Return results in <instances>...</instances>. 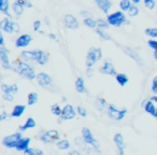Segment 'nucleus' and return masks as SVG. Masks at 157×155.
Listing matches in <instances>:
<instances>
[{
    "instance_id": "30",
    "label": "nucleus",
    "mask_w": 157,
    "mask_h": 155,
    "mask_svg": "<svg viewBox=\"0 0 157 155\" xmlns=\"http://www.w3.org/2000/svg\"><path fill=\"white\" fill-rule=\"evenodd\" d=\"M38 101V94L37 93H30V94L28 95V105L29 106H33L35 105V103H37Z\"/></svg>"
},
{
    "instance_id": "37",
    "label": "nucleus",
    "mask_w": 157,
    "mask_h": 155,
    "mask_svg": "<svg viewBox=\"0 0 157 155\" xmlns=\"http://www.w3.org/2000/svg\"><path fill=\"white\" fill-rule=\"evenodd\" d=\"M96 31H97V33H98V36L101 38V39H103V40H111V37H110V36L108 35L107 33H105V31H103V29L98 28Z\"/></svg>"
},
{
    "instance_id": "4",
    "label": "nucleus",
    "mask_w": 157,
    "mask_h": 155,
    "mask_svg": "<svg viewBox=\"0 0 157 155\" xmlns=\"http://www.w3.org/2000/svg\"><path fill=\"white\" fill-rule=\"evenodd\" d=\"M126 112H127L126 109L118 110V109H116L113 105H110L109 107H108V115H109L111 118L116 120V121L123 120L124 116H125V114H126Z\"/></svg>"
},
{
    "instance_id": "12",
    "label": "nucleus",
    "mask_w": 157,
    "mask_h": 155,
    "mask_svg": "<svg viewBox=\"0 0 157 155\" xmlns=\"http://www.w3.org/2000/svg\"><path fill=\"white\" fill-rule=\"evenodd\" d=\"M35 61L39 65H45L48 61V54L43 51L36 50L35 51Z\"/></svg>"
},
{
    "instance_id": "15",
    "label": "nucleus",
    "mask_w": 157,
    "mask_h": 155,
    "mask_svg": "<svg viewBox=\"0 0 157 155\" xmlns=\"http://www.w3.org/2000/svg\"><path fill=\"white\" fill-rule=\"evenodd\" d=\"M100 72L101 73H105V74H109V76H116V74H117L113 64L109 60L105 61V65L100 68Z\"/></svg>"
},
{
    "instance_id": "10",
    "label": "nucleus",
    "mask_w": 157,
    "mask_h": 155,
    "mask_svg": "<svg viewBox=\"0 0 157 155\" xmlns=\"http://www.w3.org/2000/svg\"><path fill=\"white\" fill-rule=\"evenodd\" d=\"M155 105H156V103L151 99V100L144 101L143 107L146 113L151 114V115L154 116V118H157V106H155Z\"/></svg>"
},
{
    "instance_id": "46",
    "label": "nucleus",
    "mask_w": 157,
    "mask_h": 155,
    "mask_svg": "<svg viewBox=\"0 0 157 155\" xmlns=\"http://www.w3.org/2000/svg\"><path fill=\"white\" fill-rule=\"evenodd\" d=\"M152 91H153V93L157 94V76H155L154 79H153V82H152Z\"/></svg>"
},
{
    "instance_id": "32",
    "label": "nucleus",
    "mask_w": 157,
    "mask_h": 155,
    "mask_svg": "<svg viewBox=\"0 0 157 155\" xmlns=\"http://www.w3.org/2000/svg\"><path fill=\"white\" fill-rule=\"evenodd\" d=\"M84 24L86 25V26L90 27V28H96L97 27V21H94L92 17H87L84 20Z\"/></svg>"
},
{
    "instance_id": "49",
    "label": "nucleus",
    "mask_w": 157,
    "mask_h": 155,
    "mask_svg": "<svg viewBox=\"0 0 157 155\" xmlns=\"http://www.w3.org/2000/svg\"><path fill=\"white\" fill-rule=\"evenodd\" d=\"M7 118V113H6L5 111L1 113V116H0V121H5V118Z\"/></svg>"
},
{
    "instance_id": "40",
    "label": "nucleus",
    "mask_w": 157,
    "mask_h": 155,
    "mask_svg": "<svg viewBox=\"0 0 157 155\" xmlns=\"http://www.w3.org/2000/svg\"><path fill=\"white\" fill-rule=\"evenodd\" d=\"M144 5L146 6V8L150 10H153L155 8V0H144Z\"/></svg>"
},
{
    "instance_id": "1",
    "label": "nucleus",
    "mask_w": 157,
    "mask_h": 155,
    "mask_svg": "<svg viewBox=\"0 0 157 155\" xmlns=\"http://www.w3.org/2000/svg\"><path fill=\"white\" fill-rule=\"evenodd\" d=\"M11 69L27 80H33L37 76L35 73V69L25 61L14 60L11 64Z\"/></svg>"
},
{
    "instance_id": "2",
    "label": "nucleus",
    "mask_w": 157,
    "mask_h": 155,
    "mask_svg": "<svg viewBox=\"0 0 157 155\" xmlns=\"http://www.w3.org/2000/svg\"><path fill=\"white\" fill-rule=\"evenodd\" d=\"M107 21L109 22L110 25H112V26H115V27L122 26V25L125 24V23H127V24H128V22L126 21V17H125V14L123 13V12H121V11L114 12V13L110 14V15L108 16Z\"/></svg>"
},
{
    "instance_id": "53",
    "label": "nucleus",
    "mask_w": 157,
    "mask_h": 155,
    "mask_svg": "<svg viewBox=\"0 0 157 155\" xmlns=\"http://www.w3.org/2000/svg\"><path fill=\"white\" fill-rule=\"evenodd\" d=\"M70 154H78V152H76V151H73V152H71Z\"/></svg>"
},
{
    "instance_id": "35",
    "label": "nucleus",
    "mask_w": 157,
    "mask_h": 155,
    "mask_svg": "<svg viewBox=\"0 0 157 155\" xmlns=\"http://www.w3.org/2000/svg\"><path fill=\"white\" fill-rule=\"evenodd\" d=\"M109 22L108 21H105V20H98L97 21V27L100 29H107L109 27Z\"/></svg>"
},
{
    "instance_id": "45",
    "label": "nucleus",
    "mask_w": 157,
    "mask_h": 155,
    "mask_svg": "<svg viewBox=\"0 0 157 155\" xmlns=\"http://www.w3.org/2000/svg\"><path fill=\"white\" fill-rule=\"evenodd\" d=\"M147 43L151 48H153L154 51H157V41L156 40H150Z\"/></svg>"
},
{
    "instance_id": "36",
    "label": "nucleus",
    "mask_w": 157,
    "mask_h": 155,
    "mask_svg": "<svg viewBox=\"0 0 157 155\" xmlns=\"http://www.w3.org/2000/svg\"><path fill=\"white\" fill-rule=\"evenodd\" d=\"M51 110H52V113L54 114V115H57V116H60L61 115V112H63V109H61V108L59 107L58 105L52 106Z\"/></svg>"
},
{
    "instance_id": "6",
    "label": "nucleus",
    "mask_w": 157,
    "mask_h": 155,
    "mask_svg": "<svg viewBox=\"0 0 157 155\" xmlns=\"http://www.w3.org/2000/svg\"><path fill=\"white\" fill-rule=\"evenodd\" d=\"M22 138V135L21 133H15V134H12L10 136H7L6 138H3L2 140V143L7 148L11 149V148H15L16 143L18 142V140Z\"/></svg>"
},
{
    "instance_id": "38",
    "label": "nucleus",
    "mask_w": 157,
    "mask_h": 155,
    "mask_svg": "<svg viewBox=\"0 0 157 155\" xmlns=\"http://www.w3.org/2000/svg\"><path fill=\"white\" fill-rule=\"evenodd\" d=\"M128 14H129V16L138 15V14H139V9H138L136 6H131V7L129 8V10H128Z\"/></svg>"
},
{
    "instance_id": "13",
    "label": "nucleus",
    "mask_w": 157,
    "mask_h": 155,
    "mask_svg": "<svg viewBox=\"0 0 157 155\" xmlns=\"http://www.w3.org/2000/svg\"><path fill=\"white\" fill-rule=\"evenodd\" d=\"M61 118L63 120H72L75 116V111H74L73 107L71 105H67L63 108V112H61Z\"/></svg>"
},
{
    "instance_id": "16",
    "label": "nucleus",
    "mask_w": 157,
    "mask_h": 155,
    "mask_svg": "<svg viewBox=\"0 0 157 155\" xmlns=\"http://www.w3.org/2000/svg\"><path fill=\"white\" fill-rule=\"evenodd\" d=\"M31 40H33V38H31L30 35H22L16 40L15 46L16 48H25V46H27L30 43Z\"/></svg>"
},
{
    "instance_id": "29",
    "label": "nucleus",
    "mask_w": 157,
    "mask_h": 155,
    "mask_svg": "<svg viewBox=\"0 0 157 155\" xmlns=\"http://www.w3.org/2000/svg\"><path fill=\"white\" fill-rule=\"evenodd\" d=\"M24 153L27 155H43V151L39 150V149H33V148H28L27 150L24 151Z\"/></svg>"
},
{
    "instance_id": "18",
    "label": "nucleus",
    "mask_w": 157,
    "mask_h": 155,
    "mask_svg": "<svg viewBox=\"0 0 157 155\" xmlns=\"http://www.w3.org/2000/svg\"><path fill=\"white\" fill-rule=\"evenodd\" d=\"M29 143H30V138H21L16 143L15 149L17 151H21V152H24L25 150L29 148Z\"/></svg>"
},
{
    "instance_id": "5",
    "label": "nucleus",
    "mask_w": 157,
    "mask_h": 155,
    "mask_svg": "<svg viewBox=\"0 0 157 155\" xmlns=\"http://www.w3.org/2000/svg\"><path fill=\"white\" fill-rule=\"evenodd\" d=\"M82 138H83L84 143L90 144V145H93L94 148H98L99 146L98 142H97V140L94 138L92 131L88 128H86V127H84V128L82 129Z\"/></svg>"
},
{
    "instance_id": "22",
    "label": "nucleus",
    "mask_w": 157,
    "mask_h": 155,
    "mask_svg": "<svg viewBox=\"0 0 157 155\" xmlns=\"http://www.w3.org/2000/svg\"><path fill=\"white\" fill-rule=\"evenodd\" d=\"M36 125H37V124H36V121L33 120V118H27L26 123H25L24 125H22L20 128H21V130H22V131H25V130H27V129L35 128Z\"/></svg>"
},
{
    "instance_id": "52",
    "label": "nucleus",
    "mask_w": 157,
    "mask_h": 155,
    "mask_svg": "<svg viewBox=\"0 0 157 155\" xmlns=\"http://www.w3.org/2000/svg\"><path fill=\"white\" fill-rule=\"evenodd\" d=\"M132 2H133V3H139V2H140V0H132Z\"/></svg>"
},
{
    "instance_id": "14",
    "label": "nucleus",
    "mask_w": 157,
    "mask_h": 155,
    "mask_svg": "<svg viewBox=\"0 0 157 155\" xmlns=\"http://www.w3.org/2000/svg\"><path fill=\"white\" fill-rule=\"evenodd\" d=\"M123 51H124L125 54L128 55L129 57H131V58H132L137 64H139V65H142V64H143V61H142V58L140 57V55L138 54V52H136L133 48L126 46V48H123Z\"/></svg>"
},
{
    "instance_id": "41",
    "label": "nucleus",
    "mask_w": 157,
    "mask_h": 155,
    "mask_svg": "<svg viewBox=\"0 0 157 155\" xmlns=\"http://www.w3.org/2000/svg\"><path fill=\"white\" fill-rule=\"evenodd\" d=\"M41 140L43 142H45V143H51V142H53V139L50 137V136L48 135V133H43V135L41 136Z\"/></svg>"
},
{
    "instance_id": "42",
    "label": "nucleus",
    "mask_w": 157,
    "mask_h": 155,
    "mask_svg": "<svg viewBox=\"0 0 157 155\" xmlns=\"http://www.w3.org/2000/svg\"><path fill=\"white\" fill-rule=\"evenodd\" d=\"M2 98L8 101H13L14 97H13V94H11V93H3Z\"/></svg>"
},
{
    "instance_id": "9",
    "label": "nucleus",
    "mask_w": 157,
    "mask_h": 155,
    "mask_svg": "<svg viewBox=\"0 0 157 155\" xmlns=\"http://www.w3.org/2000/svg\"><path fill=\"white\" fill-rule=\"evenodd\" d=\"M63 23H65L66 27L69 29H78V20H76L72 14H67V15H65Z\"/></svg>"
},
{
    "instance_id": "21",
    "label": "nucleus",
    "mask_w": 157,
    "mask_h": 155,
    "mask_svg": "<svg viewBox=\"0 0 157 155\" xmlns=\"http://www.w3.org/2000/svg\"><path fill=\"white\" fill-rule=\"evenodd\" d=\"M25 109H26V107L23 105L15 106L11 112V116H13V118H20V116L25 112Z\"/></svg>"
},
{
    "instance_id": "7",
    "label": "nucleus",
    "mask_w": 157,
    "mask_h": 155,
    "mask_svg": "<svg viewBox=\"0 0 157 155\" xmlns=\"http://www.w3.org/2000/svg\"><path fill=\"white\" fill-rule=\"evenodd\" d=\"M0 63L3 69H11V63L9 60V53L3 46L0 48Z\"/></svg>"
},
{
    "instance_id": "24",
    "label": "nucleus",
    "mask_w": 157,
    "mask_h": 155,
    "mask_svg": "<svg viewBox=\"0 0 157 155\" xmlns=\"http://www.w3.org/2000/svg\"><path fill=\"white\" fill-rule=\"evenodd\" d=\"M9 7H10V1L9 0H0V11L2 12L6 15H9Z\"/></svg>"
},
{
    "instance_id": "28",
    "label": "nucleus",
    "mask_w": 157,
    "mask_h": 155,
    "mask_svg": "<svg viewBox=\"0 0 157 155\" xmlns=\"http://www.w3.org/2000/svg\"><path fill=\"white\" fill-rule=\"evenodd\" d=\"M57 148L59 150H68L70 148V142L67 139L60 140V141L57 142Z\"/></svg>"
},
{
    "instance_id": "20",
    "label": "nucleus",
    "mask_w": 157,
    "mask_h": 155,
    "mask_svg": "<svg viewBox=\"0 0 157 155\" xmlns=\"http://www.w3.org/2000/svg\"><path fill=\"white\" fill-rule=\"evenodd\" d=\"M1 91L3 93H11V94H15V93L18 92V86L16 84H13V85H8V84L2 83L1 84Z\"/></svg>"
},
{
    "instance_id": "17",
    "label": "nucleus",
    "mask_w": 157,
    "mask_h": 155,
    "mask_svg": "<svg viewBox=\"0 0 157 155\" xmlns=\"http://www.w3.org/2000/svg\"><path fill=\"white\" fill-rule=\"evenodd\" d=\"M114 143L116 144L118 149V153L120 154H124V149H125V141H124V137H123L122 134H115L114 135Z\"/></svg>"
},
{
    "instance_id": "51",
    "label": "nucleus",
    "mask_w": 157,
    "mask_h": 155,
    "mask_svg": "<svg viewBox=\"0 0 157 155\" xmlns=\"http://www.w3.org/2000/svg\"><path fill=\"white\" fill-rule=\"evenodd\" d=\"M154 57H155V59L157 60V51H154Z\"/></svg>"
},
{
    "instance_id": "54",
    "label": "nucleus",
    "mask_w": 157,
    "mask_h": 155,
    "mask_svg": "<svg viewBox=\"0 0 157 155\" xmlns=\"http://www.w3.org/2000/svg\"><path fill=\"white\" fill-rule=\"evenodd\" d=\"M50 38H52V39H55V36L54 35H50Z\"/></svg>"
},
{
    "instance_id": "44",
    "label": "nucleus",
    "mask_w": 157,
    "mask_h": 155,
    "mask_svg": "<svg viewBox=\"0 0 157 155\" xmlns=\"http://www.w3.org/2000/svg\"><path fill=\"white\" fill-rule=\"evenodd\" d=\"M78 113L80 114L81 116H86L87 115V111H86V109L85 108H83V107H78Z\"/></svg>"
},
{
    "instance_id": "3",
    "label": "nucleus",
    "mask_w": 157,
    "mask_h": 155,
    "mask_svg": "<svg viewBox=\"0 0 157 155\" xmlns=\"http://www.w3.org/2000/svg\"><path fill=\"white\" fill-rule=\"evenodd\" d=\"M102 56V52L99 48H93L90 50L87 54V57H86V66L88 68L93 67V65H95V63L99 60Z\"/></svg>"
},
{
    "instance_id": "11",
    "label": "nucleus",
    "mask_w": 157,
    "mask_h": 155,
    "mask_svg": "<svg viewBox=\"0 0 157 155\" xmlns=\"http://www.w3.org/2000/svg\"><path fill=\"white\" fill-rule=\"evenodd\" d=\"M0 28L1 30L6 31L8 33H14V22H12L11 20H9L8 17L3 18L0 22Z\"/></svg>"
},
{
    "instance_id": "48",
    "label": "nucleus",
    "mask_w": 157,
    "mask_h": 155,
    "mask_svg": "<svg viewBox=\"0 0 157 155\" xmlns=\"http://www.w3.org/2000/svg\"><path fill=\"white\" fill-rule=\"evenodd\" d=\"M0 44H1V46H3V44H5V38L1 33H0Z\"/></svg>"
},
{
    "instance_id": "33",
    "label": "nucleus",
    "mask_w": 157,
    "mask_h": 155,
    "mask_svg": "<svg viewBox=\"0 0 157 155\" xmlns=\"http://www.w3.org/2000/svg\"><path fill=\"white\" fill-rule=\"evenodd\" d=\"M145 35L152 38H157V28L152 27V28H146L145 29Z\"/></svg>"
},
{
    "instance_id": "8",
    "label": "nucleus",
    "mask_w": 157,
    "mask_h": 155,
    "mask_svg": "<svg viewBox=\"0 0 157 155\" xmlns=\"http://www.w3.org/2000/svg\"><path fill=\"white\" fill-rule=\"evenodd\" d=\"M36 79H37V82L39 83V85L44 86V87L52 84V78L48 73H44V72L38 73L37 76H36Z\"/></svg>"
},
{
    "instance_id": "34",
    "label": "nucleus",
    "mask_w": 157,
    "mask_h": 155,
    "mask_svg": "<svg viewBox=\"0 0 157 155\" xmlns=\"http://www.w3.org/2000/svg\"><path fill=\"white\" fill-rule=\"evenodd\" d=\"M46 133H48V135L52 138L53 141H56V140L59 139V133L57 130H55V129H50V130H48Z\"/></svg>"
},
{
    "instance_id": "43",
    "label": "nucleus",
    "mask_w": 157,
    "mask_h": 155,
    "mask_svg": "<svg viewBox=\"0 0 157 155\" xmlns=\"http://www.w3.org/2000/svg\"><path fill=\"white\" fill-rule=\"evenodd\" d=\"M17 2L21 3L23 7H26V8H31V7H33V5L29 2L28 0H17Z\"/></svg>"
},
{
    "instance_id": "23",
    "label": "nucleus",
    "mask_w": 157,
    "mask_h": 155,
    "mask_svg": "<svg viewBox=\"0 0 157 155\" xmlns=\"http://www.w3.org/2000/svg\"><path fill=\"white\" fill-rule=\"evenodd\" d=\"M21 57H22L24 60L35 61V51H23V52L21 53Z\"/></svg>"
},
{
    "instance_id": "31",
    "label": "nucleus",
    "mask_w": 157,
    "mask_h": 155,
    "mask_svg": "<svg viewBox=\"0 0 157 155\" xmlns=\"http://www.w3.org/2000/svg\"><path fill=\"white\" fill-rule=\"evenodd\" d=\"M120 7L121 9L123 10V11H128L129 8L131 7V2L130 0H122L120 3Z\"/></svg>"
},
{
    "instance_id": "27",
    "label": "nucleus",
    "mask_w": 157,
    "mask_h": 155,
    "mask_svg": "<svg viewBox=\"0 0 157 155\" xmlns=\"http://www.w3.org/2000/svg\"><path fill=\"white\" fill-rule=\"evenodd\" d=\"M12 10H13V12L16 15H21V14H23V12H24V7L16 1V2H14L13 6H12Z\"/></svg>"
},
{
    "instance_id": "19",
    "label": "nucleus",
    "mask_w": 157,
    "mask_h": 155,
    "mask_svg": "<svg viewBox=\"0 0 157 155\" xmlns=\"http://www.w3.org/2000/svg\"><path fill=\"white\" fill-rule=\"evenodd\" d=\"M97 3V6L99 7V9L103 12V13H108L110 10V8L112 7V2L110 0H95Z\"/></svg>"
},
{
    "instance_id": "26",
    "label": "nucleus",
    "mask_w": 157,
    "mask_h": 155,
    "mask_svg": "<svg viewBox=\"0 0 157 155\" xmlns=\"http://www.w3.org/2000/svg\"><path fill=\"white\" fill-rule=\"evenodd\" d=\"M75 90L78 93H85V85H84V80L82 78H78L75 81Z\"/></svg>"
},
{
    "instance_id": "39",
    "label": "nucleus",
    "mask_w": 157,
    "mask_h": 155,
    "mask_svg": "<svg viewBox=\"0 0 157 155\" xmlns=\"http://www.w3.org/2000/svg\"><path fill=\"white\" fill-rule=\"evenodd\" d=\"M96 106H97V108H98L99 110L105 109V99H102V98H98L96 100Z\"/></svg>"
},
{
    "instance_id": "47",
    "label": "nucleus",
    "mask_w": 157,
    "mask_h": 155,
    "mask_svg": "<svg viewBox=\"0 0 157 155\" xmlns=\"http://www.w3.org/2000/svg\"><path fill=\"white\" fill-rule=\"evenodd\" d=\"M40 26H41V22H40V21H36V22L33 23V30L35 31L39 30Z\"/></svg>"
},
{
    "instance_id": "50",
    "label": "nucleus",
    "mask_w": 157,
    "mask_h": 155,
    "mask_svg": "<svg viewBox=\"0 0 157 155\" xmlns=\"http://www.w3.org/2000/svg\"><path fill=\"white\" fill-rule=\"evenodd\" d=\"M151 99H152V100L154 101V103H156V106H157V96H153V97H152V98H151Z\"/></svg>"
},
{
    "instance_id": "25",
    "label": "nucleus",
    "mask_w": 157,
    "mask_h": 155,
    "mask_svg": "<svg viewBox=\"0 0 157 155\" xmlns=\"http://www.w3.org/2000/svg\"><path fill=\"white\" fill-rule=\"evenodd\" d=\"M115 76H116V81H117V83L120 84L121 86H125L127 83H128L129 79L125 73H117Z\"/></svg>"
}]
</instances>
